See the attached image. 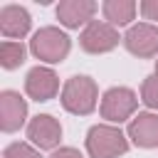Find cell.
<instances>
[{"mask_svg":"<svg viewBox=\"0 0 158 158\" xmlns=\"http://www.w3.org/2000/svg\"><path fill=\"white\" fill-rule=\"evenodd\" d=\"M156 69H158V64H156Z\"/></svg>","mask_w":158,"mask_h":158,"instance_id":"cell-19","label":"cell"},{"mask_svg":"<svg viewBox=\"0 0 158 158\" xmlns=\"http://www.w3.org/2000/svg\"><path fill=\"white\" fill-rule=\"evenodd\" d=\"M25 101L15 91H2L0 96V116H2V131H15L25 121Z\"/></svg>","mask_w":158,"mask_h":158,"instance_id":"cell-12","label":"cell"},{"mask_svg":"<svg viewBox=\"0 0 158 158\" xmlns=\"http://www.w3.org/2000/svg\"><path fill=\"white\" fill-rule=\"evenodd\" d=\"M62 104L72 114H89L96 106V84L89 77H72L64 84Z\"/></svg>","mask_w":158,"mask_h":158,"instance_id":"cell-1","label":"cell"},{"mask_svg":"<svg viewBox=\"0 0 158 158\" xmlns=\"http://www.w3.org/2000/svg\"><path fill=\"white\" fill-rule=\"evenodd\" d=\"M128 136L133 138L136 146H143V148L158 146V116H153V114H138L131 121V126H128Z\"/></svg>","mask_w":158,"mask_h":158,"instance_id":"cell-10","label":"cell"},{"mask_svg":"<svg viewBox=\"0 0 158 158\" xmlns=\"http://www.w3.org/2000/svg\"><path fill=\"white\" fill-rule=\"evenodd\" d=\"M96 12V5L91 0H64L57 5V17L64 27H79Z\"/></svg>","mask_w":158,"mask_h":158,"instance_id":"cell-8","label":"cell"},{"mask_svg":"<svg viewBox=\"0 0 158 158\" xmlns=\"http://www.w3.org/2000/svg\"><path fill=\"white\" fill-rule=\"evenodd\" d=\"M141 12H143L146 20H156L158 22V0H146L141 5Z\"/></svg>","mask_w":158,"mask_h":158,"instance_id":"cell-17","label":"cell"},{"mask_svg":"<svg viewBox=\"0 0 158 158\" xmlns=\"http://www.w3.org/2000/svg\"><path fill=\"white\" fill-rule=\"evenodd\" d=\"M133 109H136V94L126 86L109 89L101 99V114L109 121H123L133 114Z\"/></svg>","mask_w":158,"mask_h":158,"instance_id":"cell-5","label":"cell"},{"mask_svg":"<svg viewBox=\"0 0 158 158\" xmlns=\"http://www.w3.org/2000/svg\"><path fill=\"white\" fill-rule=\"evenodd\" d=\"M79 44H81V49H86V52H91V54L109 52V49H114V47L118 44V32H116L111 25L94 20V22H89L86 30L81 32Z\"/></svg>","mask_w":158,"mask_h":158,"instance_id":"cell-4","label":"cell"},{"mask_svg":"<svg viewBox=\"0 0 158 158\" xmlns=\"http://www.w3.org/2000/svg\"><path fill=\"white\" fill-rule=\"evenodd\" d=\"M0 30L5 37L17 40L22 35H27L30 30V12L20 5H7L0 10Z\"/></svg>","mask_w":158,"mask_h":158,"instance_id":"cell-9","label":"cell"},{"mask_svg":"<svg viewBox=\"0 0 158 158\" xmlns=\"http://www.w3.org/2000/svg\"><path fill=\"white\" fill-rule=\"evenodd\" d=\"M126 49L131 54H138V57H153L158 52V27L156 25H148V22H141V25H133L126 37Z\"/></svg>","mask_w":158,"mask_h":158,"instance_id":"cell-6","label":"cell"},{"mask_svg":"<svg viewBox=\"0 0 158 158\" xmlns=\"http://www.w3.org/2000/svg\"><path fill=\"white\" fill-rule=\"evenodd\" d=\"M0 62H2V67L5 69H15V67H20L22 62H25V47L20 44V42H2L0 44Z\"/></svg>","mask_w":158,"mask_h":158,"instance_id":"cell-14","label":"cell"},{"mask_svg":"<svg viewBox=\"0 0 158 158\" xmlns=\"http://www.w3.org/2000/svg\"><path fill=\"white\" fill-rule=\"evenodd\" d=\"M86 148H89L91 158H116V156L126 153L128 143H126V138L118 128L94 126L86 136Z\"/></svg>","mask_w":158,"mask_h":158,"instance_id":"cell-2","label":"cell"},{"mask_svg":"<svg viewBox=\"0 0 158 158\" xmlns=\"http://www.w3.org/2000/svg\"><path fill=\"white\" fill-rule=\"evenodd\" d=\"M5 158H42L37 151H32L27 143H12L5 151Z\"/></svg>","mask_w":158,"mask_h":158,"instance_id":"cell-16","label":"cell"},{"mask_svg":"<svg viewBox=\"0 0 158 158\" xmlns=\"http://www.w3.org/2000/svg\"><path fill=\"white\" fill-rule=\"evenodd\" d=\"M27 136L40 146V148H52V146H57V141H59V136H62V128H59V123L52 118V116H37V118H32V123L27 126Z\"/></svg>","mask_w":158,"mask_h":158,"instance_id":"cell-11","label":"cell"},{"mask_svg":"<svg viewBox=\"0 0 158 158\" xmlns=\"http://www.w3.org/2000/svg\"><path fill=\"white\" fill-rule=\"evenodd\" d=\"M52 158H81V156H79V151H74V148H62V151H57Z\"/></svg>","mask_w":158,"mask_h":158,"instance_id":"cell-18","label":"cell"},{"mask_svg":"<svg viewBox=\"0 0 158 158\" xmlns=\"http://www.w3.org/2000/svg\"><path fill=\"white\" fill-rule=\"evenodd\" d=\"M30 47L44 62H62L69 52V37L57 27H42L40 32H35Z\"/></svg>","mask_w":158,"mask_h":158,"instance_id":"cell-3","label":"cell"},{"mask_svg":"<svg viewBox=\"0 0 158 158\" xmlns=\"http://www.w3.org/2000/svg\"><path fill=\"white\" fill-rule=\"evenodd\" d=\"M25 86H27V94H30L32 99H37V101H47V99H52V96L57 94L59 81H57V74H54L52 69L35 67V69L27 74Z\"/></svg>","mask_w":158,"mask_h":158,"instance_id":"cell-7","label":"cell"},{"mask_svg":"<svg viewBox=\"0 0 158 158\" xmlns=\"http://www.w3.org/2000/svg\"><path fill=\"white\" fill-rule=\"evenodd\" d=\"M143 101L148 104V106H153V109H158V74L156 77H148L146 81H143Z\"/></svg>","mask_w":158,"mask_h":158,"instance_id":"cell-15","label":"cell"},{"mask_svg":"<svg viewBox=\"0 0 158 158\" xmlns=\"http://www.w3.org/2000/svg\"><path fill=\"white\" fill-rule=\"evenodd\" d=\"M101 10H104V17L111 25H128L136 15V2H131V0H106L101 5Z\"/></svg>","mask_w":158,"mask_h":158,"instance_id":"cell-13","label":"cell"}]
</instances>
